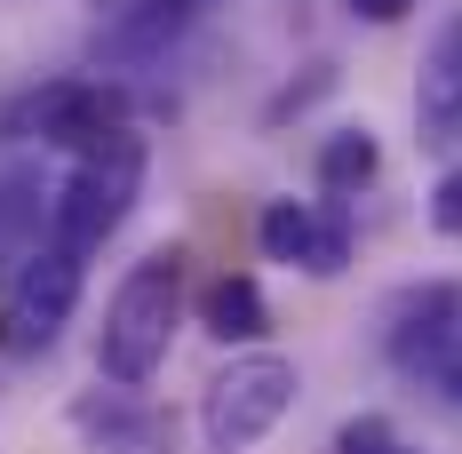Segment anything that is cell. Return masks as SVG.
Instances as JSON below:
<instances>
[{"instance_id":"5","label":"cell","mask_w":462,"mask_h":454,"mask_svg":"<svg viewBox=\"0 0 462 454\" xmlns=\"http://www.w3.org/2000/svg\"><path fill=\"white\" fill-rule=\"evenodd\" d=\"M80 279H88V255H72L64 239L32 247L16 279H8V327H16V351H48L56 327L80 311Z\"/></svg>"},{"instance_id":"9","label":"cell","mask_w":462,"mask_h":454,"mask_svg":"<svg viewBox=\"0 0 462 454\" xmlns=\"http://www.w3.org/2000/svg\"><path fill=\"white\" fill-rule=\"evenodd\" d=\"M455 319H462V287H455V279H422V287H399V295L383 303V351H391V359L415 375V366L430 359V343H439Z\"/></svg>"},{"instance_id":"16","label":"cell","mask_w":462,"mask_h":454,"mask_svg":"<svg viewBox=\"0 0 462 454\" xmlns=\"http://www.w3.org/2000/svg\"><path fill=\"white\" fill-rule=\"evenodd\" d=\"M430 231L462 239V168H447V176H439V191H430Z\"/></svg>"},{"instance_id":"1","label":"cell","mask_w":462,"mask_h":454,"mask_svg":"<svg viewBox=\"0 0 462 454\" xmlns=\"http://www.w3.org/2000/svg\"><path fill=\"white\" fill-rule=\"evenodd\" d=\"M176 327H184V247H152L143 264H128V279H120L112 303H104V335H96L104 383L143 391V383L168 366Z\"/></svg>"},{"instance_id":"2","label":"cell","mask_w":462,"mask_h":454,"mask_svg":"<svg viewBox=\"0 0 462 454\" xmlns=\"http://www.w3.org/2000/svg\"><path fill=\"white\" fill-rule=\"evenodd\" d=\"M136 191H143V136L120 128V136L88 144V152L72 160V176L56 183V199H48V239H64L72 255H96L112 231L136 216Z\"/></svg>"},{"instance_id":"8","label":"cell","mask_w":462,"mask_h":454,"mask_svg":"<svg viewBox=\"0 0 462 454\" xmlns=\"http://www.w3.org/2000/svg\"><path fill=\"white\" fill-rule=\"evenodd\" d=\"M208 8L216 0H120L112 24L96 32V64H152V56H168L184 41Z\"/></svg>"},{"instance_id":"14","label":"cell","mask_w":462,"mask_h":454,"mask_svg":"<svg viewBox=\"0 0 462 454\" xmlns=\"http://www.w3.org/2000/svg\"><path fill=\"white\" fill-rule=\"evenodd\" d=\"M415 383H430L447 407H462V319L447 327V335H439V343H430V359L415 366Z\"/></svg>"},{"instance_id":"13","label":"cell","mask_w":462,"mask_h":454,"mask_svg":"<svg viewBox=\"0 0 462 454\" xmlns=\"http://www.w3.org/2000/svg\"><path fill=\"white\" fill-rule=\"evenodd\" d=\"M335 454H422L391 414H351L343 431H335Z\"/></svg>"},{"instance_id":"15","label":"cell","mask_w":462,"mask_h":454,"mask_svg":"<svg viewBox=\"0 0 462 454\" xmlns=\"http://www.w3.org/2000/svg\"><path fill=\"white\" fill-rule=\"evenodd\" d=\"M327 88H335V64H311V80H295V88H279V96H272V112H263V120H272V128H279V120H295L303 104H319Z\"/></svg>"},{"instance_id":"7","label":"cell","mask_w":462,"mask_h":454,"mask_svg":"<svg viewBox=\"0 0 462 454\" xmlns=\"http://www.w3.org/2000/svg\"><path fill=\"white\" fill-rule=\"evenodd\" d=\"M72 431H80V447H88V454H176V431L143 407L128 383L80 391V399H72Z\"/></svg>"},{"instance_id":"6","label":"cell","mask_w":462,"mask_h":454,"mask_svg":"<svg viewBox=\"0 0 462 454\" xmlns=\"http://www.w3.org/2000/svg\"><path fill=\"white\" fill-rule=\"evenodd\" d=\"M255 239H263V255L287 264V272H311V279L351 272V216H343V199H327V208L272 199V208L255 216Z\"/></svg>"},{"instance_id":"10","label":"cell","mask_w":462,"mask_h":454,"mask_svg":"<svg viewBox=\"0 0 462 454\" xmlns=\"http://www.w3.org/2000/svg\"><path fill=\"white\" fill-rule=\"evenodd\" d=\"M415 128L422 144H462V32L447 24L439 48H430V64H422V88H415Z\"/></svg>"},{"instance_id":"3","label":"cell","mask_w":462,"mask_h":454,"mask_svg":"<svg viewBox=\"0 0 462 454\" xmlns=\"http://www.w3.org/2000/svg\"><path fill=\"white\" fill-rule=\"evenodd\" d=\"M295 391H303L295 359H279V351H239V359L199 391V447H208V454L263 447L279 422H287Z\"/></svg>"},{"instance_id":"17","label":"cell","mask_w":462,"mask_h":454,"mask_svg":"<svg viewBox=\"0 0 462 454\" xmlns=\"http://www.w3.org/2000/svg\"><path fill=\"white\" fill-rule=\"evenodd\" d=\"M351 8H359V16H367V24H399V16H407V8H415V0H351Z\"/></svg>"},{"instance_id":"18","label":"cell","mask_w":462,"mask_h":454,"mask_svg":"<svg viewBox=\"0 0 462 454\" xmlns=\"http://www.w3.org/2000/svg\"><path fill=\"white\" fill-rule=\"evenodd\" d=\"M96 8H104V16H112V8H120V0H96Z\"/></svg>"},{"instance_id":"12","label":"cell","mask_w":462,"mask_h":454,"mask_svg":"<svg viewBox=\"0 0 462 454\" xmlns=\"http://www.w3.org/2000/svg\"><path fill=\"white\" fill-rule=\"evenodd\" d=\"M374 168H383V144H374L367 128H335V136L319 144V191L327 199H359L374 183Z\"/></svg>"},{"instance_id":"11","label":"cell","mask_w":462,"mask_h":454,"mask_svg":"<svg viewBox=\"0 0 462 454\" xmlns=\"http://www.w3.org/2000/svg\"><path fill=\"white\" fill-rule=\"evenodd\" d=\"M199 327L216 335V343H263V327H272V303H263V287L247 272H224L199 287Z\"/></svg>"},{"instance_id":"4","label":"cell","mask_w":462,"mask_h":454,"mask_svg":"<svg viewBox=\"0 0 462 454\" xmlns=\"http://www.w3.org/2000/svg\"><path fill=\"white\" fill-rule=\"evenodd\" d=\"M128 128V88L120 80H88V72H64L48 88H24L0 104V136L8 144H56V152H88V144L120 136Z\"/></svg>"}]
</instances>
